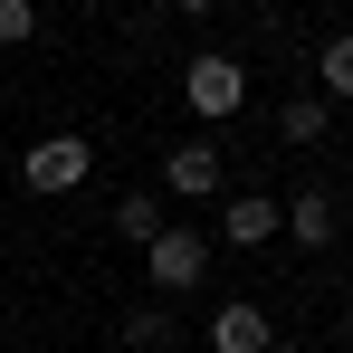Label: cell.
<instances>
[{
  "instance_id": "cell-14",
  "label": "cell",
  "mask_w": 353,
  "mask_h": 353,
  "mask_svg": "<svg viewBox=\"0 0 353 353\" xmlns=\"http://www.w3.org/2000/svg\"><path fill=\"white\" fill-rule=\"evenodd\" d=\"M344 334H353V296H344Z\"/></svg>"
},
{
  "instance_id": "cell-11",
  "label": "cell",
  "mask_w": 353,
  "mask_h": 353,
  "mask_svg": "<svg viewBox=\"0 0 353 353\" xmlns=\"http://www.w3.org/2000/svg\"><path fill=\"white\" fill-rule=\"evenodd\" d=\"M172 334H181V325L163 315V305H134V315H124V344H134V353H163Z\"/></svg>"
},
{
  "instance_id": "cell-13",
  "label": "cell",
  "mask_w": 353,
  "mask_h": 353,
  "mask_svg": "<svg viewBox=\"0 0 353 353\" xmlns=\"http://www.w3.org/2000/svg\"><path fill=\"white\" fill-rule=\"evenodd\" d=\"M181 10H220V0H181Z\"/></svg>"
},
{
  "instance_id": "cell-5",
  "label": "cell",
  "mask_w": 353,
  "mask_h": 353,
  "mask_svg": "<svg viewBox=\"0 0 353 353\" xmlns=\"http://www.w3.org/2000/svg\"><path fill=\"white\" fill-rule=\"evenodd\" d=\"M268 305H248V296H230L220 315H210V353H268Z\"/></svg>"
},
{
  "instance_id": "cell-9",
  "label": "cell",
  "mask_w": 353,
  "mask_h": 353,
  "mask_svg": "<svg viewBox=\"0 0 353 353\" xmlns=\"http://www.w3.org/2000/svg\"><path fill=\"white\" fill-rule=\"evenodd\" d=\"M115 239H124V248H153V239H163V201H153V191H124Z\"/></svg>"
},
{
  "instance_id": "cell-10",
  "label": "cell",
  "mask_w": 353,
  "mask_h": 353,
  "mask_svg": "<svg viewBox=\"0 0 353 353\" xmlns=\"http://www.w3.org/2000/svg\"><path fill=\"white\" fill-rule=\"evenodd\" d=\"M315 96H353V29H334L315 48Z\"/></svg>"
},
{
  "instance_id": "cell-7",
  "label": "cell",
  "mask_w": 353,
  "mask_h": 353,
  "mask_svg": "<svg viewBox=\"0 0 353 353\" xmlns=\"http://www.w3.org/2000/svg\"><path fill=\"white\" fill-rule=\"evenodd\" d=\"M220 239H230V248H268V239H277V201H268V191H239L230 210H220Z\"/></svg>"
},
{
  "instance_id": "cell-8",
  "label": "cell",
  "mask_w": 353,
  "mask_h": 353,
  "mask_svg": "<svg viewBox=\"0 0 353 353\" xmlns=\"http://www.w3.org/2000/svg\"><path fill=\"white\" fill-rule=\"evenodd\" d=\"M325 124H334L325 96H287V105H277V143H325Z\"/></svg>"
},
{
  "instance_id": "cell-2",
  "label": "cell",
  "mask_w": 353,
  "mask_h": 353,
  "mask_svg": "<svg viewBox=\"0 0 353 353\" xmlns=\"http://www.w3.org/2000/svg\"><path fill=\"white\" fill-rule=\"evenodd\" d=\"M86 172H96V143H86V134H39V143L19 153V181H29V191H77Z\"/></svg>"
},
{
  "instance_id": "cell-12",
  "label": "cell",
  "mask_w": 353,
  "mask_h": 353,
  "mask_svg": "<svg viewBox=\"0 0 353 353\" xmlns=\"http://www.w3.org/2000/svg\"><path fill=\"white\" fill-rule=\"evenodd\" d=\"M19 39H39V0H0V48H19Z\"/></svg>"
},
{
  "instance_id": "cell-1",
  "label": "cell",
  "mask_w": 353,
  "mask_h": 353,
  "mask_svg": "<svg viewBox=\"0 0 353 353\" xmlns=\"http://www.w3.org/2000/svg\"><path fill=\"white\" fill-rule=\"evenodd\" d=\"M181 96H191V115H201V124H220V115L248 105V67L220 58V48H201V58L181 67Z\"/></svg>"
},
{
  "instance_id": "cell-6",
  "label": "cell",
  "mask_w": 353,
  "mask_h": 353,
  "mask_svg": "<svg viewBox=\"0 0 353 353\" xmlns=\"http://www.w3.org/2000/svg\"><path fill=\"white\" fill-rule=\"evenodd\" d=\"M334 230H344L334 191H296V201H287V239H296V248H334Z\"/></svg>"
},
{
  "instance_id": "cell-4",
  "label": "cell",
  "mask_w": 353,
  "mask_h": 353,
  "mask_svg": "<svg viewBox=\"0 0 353 353\" xmlns=\"http://www.w3.org/2000/svg\"><path fill=\"white\" fill-rule=\"evenodd\" d=\"M220 143H172V153H163V191H172V201H210V191H220Z\"/></svg>"
},
{
  "instance_id": "cell-3",
  "label": "cell",
  "mask_w": 353,
  "mask_h": 353,
  "mask_svg": "<svg viewBox=\"0 0 353 353\" xmlns=\"http://www.w3.org/2000/svg\"><path fill=\"white\" fill-rule=\"evenodd\" d=\"M143 268H153L163 296H191L201 277H210V239H201V230H163L153 248H143Z\"/></svg>"
}]
</instances>
